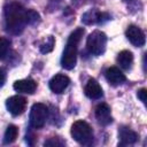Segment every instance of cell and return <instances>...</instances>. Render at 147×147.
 <instances>
[{"instance_id": "4", "label": "cell", "mask_w": 147, "mask_h": 147, "mask_svg": "<svg viewBox=\"0 0 147 147\" xmlns=\"http://www.w3.org/2000/svg\"><path fill=\"white\" fill-rule=\"evenodd\" d=\"M106 44H107V36L99 30L93 31L86 40L87 49L93 55H101L106 51Z\"/></svg>"}, {"instance_id": "18", "label": "cell", "mask_w": 147, "mask_h": 147, "mask_svg": "<svg viewBox=\"0 0 147 147\" xmlns=\"http://www.w3.org/2000/svg\"><path fill=\"white\" fill-rule=\"evenodd\" d=\"M9 46H10V41L3 37H0V60H3L7 56Z\"/></svg>"}, {"instance_id": "16", "label": "cell", "mask_w": 147, "mask_h": 147, "mask_svg": "<svg viewBox=\"0 0 147 147\" xmlns=\"http://www.w3.org/2000/svg\"><path fill=\"white\" fill-rule=\"evenodd\" d=\"M17 134H18V129L16 125H8L6 132H5V136H3V144L8 145V144H11L16 140L17 138Z\"/></svg>"}, {"instance_id": "12", "label": "cell", "mask_w": 147, "mask_h": 147, "mask_svg": "<svg viewBox=\"0 0 147 147\" xmlns=\"http://www.w3.org/2000/svg\"><path fill=\"white\" fill-rule=\"evenodd\" d=\"M85 94L90 99H100L102 96V88L95 79L91 78L85 85Z\"/></svg>"}, {"instance_id": "10", "label": "cell", "mask_w": 147, "mask_h": 147, "mask_svg": "<svg viewBox=\"0 0 147 147\" xmlns=\"http://www.w3.org/2000/svg\"><path fill=\"white\" fill-rule=\"evenodd\" d=\"M106 75V79L108 80L109 84L116 86V85H119L122 83L125 82V75L116 67H110L106 70L105 72Z\"/></svg>"}, {"instance_id": "14", "label": "cell", "mask_w": 147, "mask_h": 147, "mask_svg": "<svg viewBox=\"0 0 147 147\" xmlns=\"http://www.w3.org/2000/svg\"><path fill=\"white\" fill-rule=\"evenodd\" d=\"M107 16V14H102L99 13L98 10L93 9L90 10L87 13H85L82 16V22H84L85 24H93V23H102V18Z\"/></svg>"}, {"instance_id": "11", "label": "cell", "mask_w": 147, "mask_h": 147, "mask_svg": "<svg viewBox=\"0 0 147 147\" xmlns=\"http://www.w3.org/2000/svg\"><path fill=\"white\" fill-rule=\"evenodd\" d=\"M37 88V83L32 79H21L14 83V90L21 93L32 94Z\"/></svg>"}, {"instance_id": "7", "label": "cell", "mask_w": 147, "mask_h": 147, "mask_svg": "<svg viewBox=\"0 0 147 147\" xmlns=\"http://www.w3.org/2000/svg\"><path fill=\"white\" fill-rule=\"evenodd\" d=\"M125 36L129 39V41L137 47H141L145 45V41H146L145 33L140 28L136 25H130L125 31Z\"/></svg>"}, {"instance_id": "17", "label": "cell", "mask_w": 147, "mask_h": 147, "mask_svg": "<svg viewBox=\"0 0 147 147\" xmlns=\"http://www.w3.org/2000/svg\"><path fill=\"white\" fill-rule=\"evenodd\" d=\"M54 45H55V40L52 36H48L46 37V39L44 40V42L40 44V52L46 54V53H49L53 51L54 48Z\"/></svg>"}, {"instance_id": "5", "label": "cell", "mask_w": 147, "mask_h": 147, "mask_svg": "<svg viewBox=\"0 0 147 147\" xmlns=\"http://www.w3.org/2000/svg\"><path fill=\"white\" fill-rule=\"evenodd\" d=\"M47 119V107L44 103H34L30 111V124L34 129H40Z\"/></svg>"}, {"instance_id": "19", "label": "cell", "mask_w": 147, "mask_h": 147, "mask_svg": "<svg viewBox=\"0 0 147 147\" xmlns=\"http://www.w3.org/2000/svg\"><path fill=\"white\" fill-rule=\"evenodd\" d=\"M40 16L37 11L32 10V9H28L26 10V24H36L39 21Z\"/></svg>"}, {"instance_id": "2", "label": "cell", "mask_w": 147, "mask_h": 147, "mask_svg": "<svg viewBox=\"0 0 147 147\" xmlns=\"http://www.w3.org/2000/svg\"><path fill=\"white\" fill-rule=\"evenodd\" d=\"M84 32H85V30L83 28H78L74 32H71V34L68 38V41H67V45H65V48L63 51L62 59H61V64L67 70H71L76 65L77 45L80 41Z\"/></svg>"}, {"instance_id": "13", "label": "cell", "mask_w": 147, "mask_h": 147, "mask_svg": "<svg viewBox=\"0 0 147 147\" xmlns=\"http://www.w3.org/2000/svg\"><path fill=\"white\" fill-rule=\"evenodd\" d=\"M118 137L121 140V145H132L138 140V134L129 127H121L118 132Z\"/></svg>"}, {"instance_id": "9", "label": "cell", "mask_w": 147, "mask_h": 147, "mask_svg": "<svg viewBox=\"0 0 147 147\" xmlns=\"http://www.w3.org/2000/svg\"><path fill=\"white\" fill-rule=\"evenodd\" d=\"M95 118L101 125H108L111 123V111L107 103H100L95 108Z\"/></svg>"}, {"instance_id": "8", "label": "cell", "mask_w": 147, "mask_h": 147, "mask_svg": "<svg viewBox=\"0 0 147 147\" xmlns=\"http://www.w3.org/2000/svg\"><path fill=\"white\" fill-rule=\"evenodd\" d=\"M69 83H70V79L68 76L62 75V74H57L49 80V88L52 92L60 94L68 87Z\"/></svg>"}, {"instance_id": "15", "label": "cell", "mask_w": 147, "mask_h": 147, "mask_svg": "<svg viewBox=\"0 0 147 147\" xmlns=\"http://www.w3.org/2000/svg\"><path fill=\"white\" fill-rule=\"evenodd\" d=\"M117 63L119 64L121 68L127 70L131 68L133 63V54L130 51H122L117 55Z\"/></svg>"}, {"instance_id": "6", "label": "cell", "mask_w": 147, "mask_h": 147, "mask_svg": "<svg viewBox=\"0 0 147 147\" xmlns=\"http://www.w3.org/2000/svg\"><path fill=\"white\" fill-rule=\"evenodd\" d=\"M6 107H7V110L13 116H18L25 110L26 100L21 95H14L6 101Z\"/></svg>"}, {"instance_id": "1", "label": "cell", "mask_w": 147, "mask_h": 147, "mask_svg": "<svg viewBox=\"0 0 147 147\" xmlns=\"http://www.w3.org/2000/svg\"><path fill=\"white\" fill-rule=\"evenodd\" d=\"M5 28L11 34H20L26 25V9L18 2L7 3L3 10Z\"/></svg>"}, {"instance_id": "20", "label": "cell", "mask_w": 147, "mask_h": 147, "mask_svg": "<svg viewBox=\"0 0 147 147\" xmlns=\"http://www.w3.org/2000/svg\"><path fill=\"white\" fill-rule=\"evenodd\" d=\"M65 142L63 140H61L60 138H49L47 141H45V146H63Z\"/></svg>"}, {"instance_id": "3", "label": "cell", "mask_w": 147, "mask_h": 147, "mask_svg": "<svg viewBox=\"0 0 147 147\" xmlns=\"http://www.w3.org/2000/svg\"><path fill=\"white\" fill-rule=\"evenodd\" d=\"M71 136L77 142L82 145H88L93 140V131L85 121H76L72 124Z\"/></svg>"}, {"instance_id": "21", "label": "cell", "mask_w": 147, "mask_h": 147, "mask_svg": "<svg viewBox=\"0 0 147 147\" xmlns=\"http://www.w3.org/2000/svg\"><path fill=\"white\" fill-rule=\"evenodd\" d=\"M146 94H147L146 88H141V90H139V91L137 92V96H138V99H139L144 105L146 103Z\"/></svg>"}, {"instance_id": "22", "label": "cell", "mask_w": 147, "mask_h": 147, "mask_svg": "<svg viewBox=\"0 0 147 147\" xmlns=\"http://www.w3.org/2000/svg\"><path fill=\"white\" fill-rule=\"evenodd\" d=\"M5 80H6V74H5V71L0 68V87L5 84Z\"/></svg>"}]
</instances>
